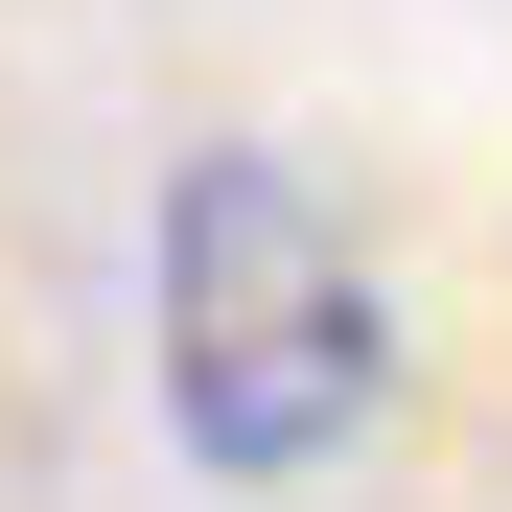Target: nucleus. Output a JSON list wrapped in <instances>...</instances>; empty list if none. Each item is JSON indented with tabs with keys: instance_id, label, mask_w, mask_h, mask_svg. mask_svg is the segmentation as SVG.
I'll return each mask as SVG.
<instances>
[{
	"instance_id": "nucleus-1",
	"label": "nucleus",
	"mask_w": 512,
	"mask_h": 512,
	"mask_svg": "<svg viewBox=\"0 0 512 512\" xmlns=\"http://www.w3.org/2000/svg\"><path fill=\"white\" fill-rule=\"evenodd\" d=\"M140 350H163V419H187L210 489H303V466H350L373 396H396L373 233L326 210L280 140H187V163H163V256H140Z\"/></svg>"
}]
</instances>
